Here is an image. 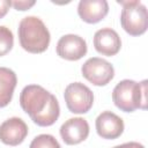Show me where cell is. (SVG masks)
Returning <instances> with one entry per match:
<instances>
[{
	"mask_svg": "<svg viewBox=\"0 0 148 148\" xmlns=\"http://www.w3.org/2000/svg\"><path fill=\"white\" fill-rule=\"evenodd\" d=\"M95 50L106 57L116 56L121 47V40L116 30L111 28H102L94 35Z\"/></svg>",
	"mask_w": 148,
	"mask_h": 148,
	"instance_id": "cell-11",
	"label": "cell"
},
{
	"mask_svg": "<svg viewBox=\"0 0 148 148\" xmlns=\"http://www.w3.org/2000/svg\"><path fill=\"white\" fill-rule=\"evenodd\" d=\"M123 6L120 23L123 29L131 36H140L147 31L148 13L140 1H117Z\"/></svg>",
	"mask_w": 148,
	"mask_h": 148,
	"instance_id": "cell-4",
	"label": "cell"
},
{
	"mask_svg": "<svg viewBox=\"0 0 148 148\" xmlns=\"http://www.w3.org/2000/svg\"><path fill=\"white\" fill-rule=\"evenodd\" d=\"M16 83V74L7 67H0V108H5L9 104Z\"/></svg>",
	"mask_w": 148,
	"mask_h": 148,
	"instance_id": "cell-13",
	"label": "cell"
},
{
	"mask_svg": "<svg viewBox=\"0 0 148 148\" xmlns=\"http://www.w3.org/2000/svg\"><path fill=\"white\" fill-rule=\"evenodd\" d=\"M95 126L97 134L103 139H117L124 132L123 119L111 111H104L98 114Z\"/></svg>",
	"mask_w": 148,
	"mask_h": 148,
	"instance_id": "cell-10",
	"label": "cell"
},
{
	"mask_svg": "<svg viewBox=\"0 0 148 148\" xmlns=\"http://www.w3.org/2000/svg\"><path fill=\"white\" fill-rule=\"evenodd\" d=\"M36 2L35 1H27V0H18V1H10V6H13L17 10H27L31 8Z\"/></svg>",
	"mask_w": 148,
	"mask_h": 148,
	"instance_id": "cell-16",
	"label": "cell"
},
{
	"mask_svg": "<svg viewBox=\"0 0 148 148\" xmlns=\"http://www.w3.org/2000/svg\"><path fill=\"white\" fill-rule=\"evenodd\" d=\"M18 39L23 50L30 53H42L50 44V32L44 22L37 16H27L18 25Z\"/></svg>",
	"mask_w": 148,
	"mask_h": 148,
	"instance_id": "cell-2",
	"label": "cell"
},
{
	"mask_svg": "<svg viewBox=\"0 0 148 148\" xmlns=\"http://www.w3.org/2000/svg\"><path fill=\"white\" fill-rule=\"evenodd\" d=\"M28 135V126L18 117L5 120L0 125V141L8 146H17Z\"/></svg>",
	"mask_w": 148,
	"mask_h": 148,
	"instance_id": "cell-8",
	"label": "cell"
},
{
	"mask_svg": "<svg viewBox=\"0 0 148 148\" xmlns=\"http://www.w3.org/2000/svg\"><path fill=\"white\" fill-rule=\"evenodd\" d=\"M29 148H61V147L53 135L40 134V135H37L31 141Z\"/></svg>",
	"mask_w": 148,
	"mask_h": 148,
	"instance_id": "cell-15",
	"label": "cell"
},
{
	"mask_svg": "<svg viewBox=\"0 0 148 148\" xmlns=\"http://www.w3.org/2000/svg\"><path fill=\"white\" fill-rule=\"evenodd\" d=\"M89 135V124L81 117L66 120L60 127V136L66 145H77Z\"/></svg>",
	"mask_w": 148,
	"mask_h": 148,
	"instance_id": "cell-9",
	"label": "cell"
},
{
	"mask_svg": "<svg viewBox=\"0 0 148 148\" xmlns=\"http://www.w3.org/2000/svg\"><path fill=\"white\" fill-rule=\"evenodd\" d=\"M83 77H86L94 86H105L114 76L113 66L98 57L89 58L81 67Z\"/></svg>",
	"mask_w": 148,
	"mask_h": 148,
	"instance_id": "cell-6",
	"label": "cell"
},
{
	"mask_svg": "<svg viewBox=\"0 0 148 148\" xmlns=\"http://www.w3.org/2000/svg\"><path fill=\"white\" fill-rule=\"evenodd\" d=\"M113 148H145V147L139 142H126L123 145H118Z\"/></svg>",
	"mask_w": 148,
	"mask_h": 148,
	"instance_id": "cell-18",
	"label": "cell"
},
{
	"mask_svg": "<svg viewBox=\"0 0 148 148\" xmlns=\"http://www.w3.org/2000/svg\"><path fill=\"white\" fill-rule=\"evenodd\" d=\"M20 105L38 126L53 125L59 118L60 108L53 94L40 86L29 84L20 95Z\"/></svg>",
	"mask_w": 148,
	"mask_h": 148,
	"instance_id": "cell-1",
	"label": "cell"
},
{
	"mask_svg": "<svg viewBox=\"0 0 148 148\" xmlns=\"http://www.w3.org/2000/svg\"><path fill=\"white\" fill-rule=\"evenodd\" d=\"M67 109L72 113H86L94 104L92 91L81 82L69 83L64 92Z\"/></svg>",
	"mask_w": 148,
	"mask_h": 148,
	"instance_id": "cell-5",
	"label": "cell"
},
{
	"mask_svg": "<svg viewBox=\"0 0 148 148\" xmlns=\"http://www.w3.org/2000/svg\"><path fill=\"white\" fill-rule=\"evenodd\" d=\"M77 13L82 21L94 24L102 21L109 13V5L105 0H81Z\"/></svg>",
	"mask_w": 148,
	"mask_h": 148,
	"instance_id": "cell-12",
	"label": "cell"
},
{
	"mask_svg": "<svg viewBox=\"0 0 148 148\" xmlns=\"http://www.w3.org/2000/svg\"><path fill=\"white\" fill-rule=\"evenodd\" d=\"M112 101L124 112H133L136 109L145 110L147 108V80L142 82L120 81L112 91Z\"/></svg>",
	"mask_w": 148,
	"mask_h": 148,
	"instance_id": "cell-3",
	"label": "cell"
},
{
	"mask_svg": "<svg viewBox=\"0 0 148 148\" xmlns=\"http://www.w3.org/2000/svg\"><path fill=\"white\" fill-rule=\"evenodd\" d=\"M9 7H10V1H8V0H0V18L3 17L8 13Z\"/></svg>",
	"mask_w": 148,
	"mask_h": 148,
	"instance_id": "cell-17",
	"label": "cell"
},
{
	"mask_svg": "<svg viewBox=\"0 0 148 148\" xmlns=\"http://www.w3.org/2000/svg\"><path fill=\"white\" fill-rule=\"evenodd\" d=\"M14 45L13 32L5 25H0V57L7 54Z\"/></svg>",
	"mask_w": 148,
	"mask_h": 148,
	"instance_id": "cell-14",
	"label": "cell"
},
{
	"mask_svg": "<svg viewBox=\"0 0 148 148\" xmlns=\"http://www.w3.org/2000/svg\"><path fill=\"white\" fill-rule=\"evenodd\" d=\"M86 53L87 43L79 35H65L57 43V54L62 59L75 61L84 57Z\"/></svg>",
	"mask_w": 148,
	"mask_h": 148,
	"instance_id": "cell-7",
	"label": "cell"
}]
</instances>
